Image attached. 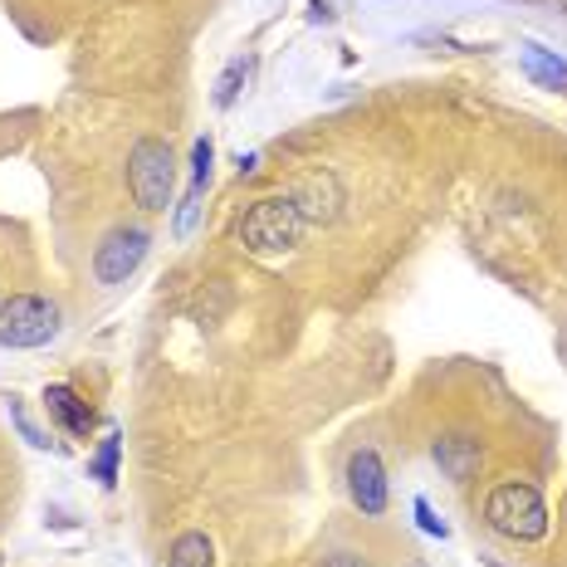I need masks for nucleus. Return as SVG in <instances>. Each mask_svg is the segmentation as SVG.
<instances>
[{
    "instance_id": "f8f14e48",
    "label": "nucleus",
    "mask_w": 567,
    "mask_h": 567,
    "mask_svg": "<svg viewBox=\"0 0 567 567\" xmlns=\"http://www.w3.org/2000/svg\"><path fill=\"white\" fill-rule=\"evenodd\" d=\"M117 455H123V435H117V431H109V435H103V445H99V455H93V480H99L103 484V489H113V484H117Z\"/></svg>"
},
{
    "instance_id": "20e7f679",
    "label": "nucleus",
    "mask_w": 567,
    "mask_h": 567,
    "mask_svg": "<svg viewBox=\"0 0 567 567\" xmlns=\"http://www.w3.org/2000/svg\"><path fill=\"white\" fill-rule=\"evenodd\" d=\"M59 333V309L40 293H16L0 303V342L6 348H44Z\"/></svg>"
},
{
    "instance_id": "6e6552de",
    "label": "nucleus",
    "mask_w": 567,
    "mask_h": 567,
    "mask_svg": "<svg viewBox=\"0 0 567 567\" xmlns=\"http://www.w3.org/2000/svg\"><path fill=\"white\" fill-rule=\"evenodd\" d=\"M431 455L455 484H470L480 470V441H470V435H445V441L431 445Z\"/></svg>"
},
{
    "instance_id": "f3484780",
    "label": "nucleus",
    "mask_w": 567,
    "mask_h": 567,
    "mask_svg": "<svg viewBox=\"0 0 567 567\" xmlns=\"http://www.w3.org/2000/svg\"><path fill=\"white\" fill-rule=\"evenodd\" d=\"M323 567H372V563L362 558V553H328Z\"/></svg>"
},
{
    "instance_id": "f03ea898",
    "label": "nucleus",
    "mask_w": 567,
    "mask_h": 567,
    "mask_svg": "<svg viewBox=\"0 0 567 567\" xmlns=\"http://www.w3.org/2000/svg\"><path fill=\"white\" fill-rule=\"evenodd\" d=\"M484 524L514 543H534L548 534V509H543L534 484L504 480V484H494L489 499H484Z\"/></svg>"
},
{
    "instance_id": "ddd939ff",
    "label": "nucleus",
    "mask_w": 567,
    "mask_h": 567,
    "mask_svg": "<svg viewBox=\"0 0 567 567\" xmlns=\"http://www.w3.org/2000/svg\"><path fill=\"white\" fill-rule=\"evenodd\" d=\"M245 74H250V64H245V59H235V64L226 69V74H220V84H216V109H230V103L240 99Z\"/></svg>"
},
{
    "instance_id": "39448f33",
    "label": "nucleus",
    "mask_w": 567,
    "mask_h": 567,
    "mask_svg": "<svg viewBox=\"0 0 567 567\" xmlns=\"http://www.w3.org/2000/svg\"><path fill=\"white\" fill-rule=\"evenodd\" d=\"M147 230L137 226H117L109 240L99 245V255H93V275H99V284H123L133 269L147 259Z\"/></svg>"
},
{
    "instance_id": "1a4fd4ad",
    "label": "nucleus",
    "mask_w": 567,
    "mask_h": 567,
    "mask_svg": "<svg viewBox=\"0 0 567 567\" xmlns=\"http://www.w3.org/2000/svg\"><path fill=\"white\" fill-rule=\"evenodd\" d=\"M289 196L299 200V210H303L309 220H333V216H338V200H342L333 176H309V182H303L299 192H289Z\"/></svg>"
},
{
    "instance_id": "9b49d317",
    "label": "nucleus",
    "mask_w": 567,
    "mask_h": 567,
    "mask_svg": "<svg viewBox=\"0 0 567 567\" xmlns=\"http://www.w3.org/2000/svg\"><path fill=\"white\" fill-rule=\"evenodd\" d=\"M524 64H528V74L538 79V84H567V59H558V54H548L543 44H528L524 50Z\"/></svg>"
},
{
    "instance_id": "4468645a",
    "label": "nucleus",
    "mask_w": 567,
    "mask_h": 567,
    "mask_svg": "<svg viewBox=\"0 0 567 567\" xmlns=\"http://www.w3.org/2000/svg\"><path fill=\"white\" fill-rule=\"evenodd\" d=\"M210 162H216V147H210V137H196V147H192V186H196V192H206Z\"/></svg>"
},
{
    "instance_id": "9d476101",
    "label": "nucleus",
    "mask_w": 567,
    "mask_h": 567,
    "mask_svg": "<svg viewBox=\"0 0 567 567\" xmlns=\"http://www.w3.org/2000/svg\"><path fill=\"white\" fill-rule=\"evenodd\" d=\"M167 567H216V548H210V538L206 534H182L172 543V558H167Z\"/></svg>"
},
{
    "instance_id": "423d86ee",
    "label": "nucleus",
    "mask_w": 567,
    "mask_h": 567,
    "mask_svg": "<svg viewBox=\"0 0 567 567\" xmlns=\"http://www.w3.org/2000/svg\"><path fill=\"white\" fill-rule=\"evenodd\" d=\"M348 494H352V504L372 518L386 509V470H382V460H377V451H358L348 460Z\"/></svg>"
},
{
    "instance_id": "f257e3e1",
    "label": "nucleus",
    "mask_w": 567,
    "mask_h": 567,
    "mask_svg": "<svg viewBox=\"0 0 567 567\" xmlns=\"http://www.w3.org/2000/svg\"><path fill=\"white\" fill-rule=\"evenodd\" d=\"M303 230H309V216L299 210V200L293 196H265L245 210L240 245L255 250V255H284L303 240Z\"/></svg>"
},
{
    "instance_id": "7ed1b4c3",
    "label": "nucleus",
    "mask_w": 567,
    "mask_h": 567,
    "mask_svg": "<svg viewBox=\"0 0 567 567\" xmlns=\"http://www.w3.org/2000/svg\"><path fill=\"white\" fill-rule=\"evenodd\" d=\"M127 186L142 210H167L176 186V157L162 137H142L127 157Z\"/></svg>"
},
{
    "instance_id": "0eeeda50",
    "label": "nucleus",
    "mask_w": 567,
    "mask_h": 567,
    "mask_svg": "<svg viewBox=\"0 0 567 567\" xmlns=\"http://www.w3.org/2000/svg\"><path fill=\"white\" fill-rule=\"evenodd\" d=\"M44 411L64 425L69 435H79V441H89V431H93V411H89V401L74 392V386H64V382H54V386H44Z\"/></svg>"
},
{
    "instance_id": "dca6fc26",
    "label": "nucleus",
    "mask_w": 567,
    "mask_h": 567,
    "mask_svg": "<svg viewBox=\"0 0 567 567\" xmlns=\"http://www.w3.org/2000/svg\"><path fill=\"white\" fill-rule=\"evenodd\" d=\"M416 518H421V528L431 538H451V528L441 524V518H435V509H431V499H416Z\"/></svg>"
},
{
    "instance_id": "2eb2a0df",
    "label": "nucleus",
    "mask_w": 567,
    "mask_h": 567,
    "mask_svg": "<svg viewBox=\"0 0 567 567\" xmlns=\"http://www.w3.org/2000/svg\"><path fill=\"white\" fill-rule=\"evenodd\" d=\"M196 206H200V192H196V186H186V200H182V210H176V240H186V235H192Z\"/></svg>"
}]
</instances>
